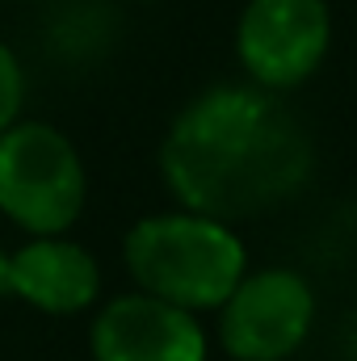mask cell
Wrapping results in <instances>:
<instances>
[{
    "label": "cell",
    "instance_id": "3957f363",
    "mask_svg": "<svg viewBox=\"0 0 357 361\" xmlns=\"http://www.w3.org/2000/svg\"><path fill=\"white\" fill-rule=\"evenodd\" d=\"M0 210L34 235H59L80 219L85 164L63 130L47 122L0 130Z\"/></svg>",
    "mask_w": 357,
    "mask_h": 361
},
{
    "label": "cell",
    "instance_id": "277c9868",
    "mask_svg": "<svg viewBox=\"0 0 357 361\" xmlns=\"http://www.w3.org/2000/svg\"><path fill=\"white\" fill-rule=\"evenodd\" d=\"M315 294L290 269L244 273L219 307V341L236 361H286L311 332Z\"/></svg>",
    "mask_w": 357,
    "mask_h": 361
},
{
    "label": "cell",
    "instance_id": "7a4b0ae2",
    "mask_svg": "<svg viewBox=\"0 0 357 361\" xmlns=\"http://www.w3.org/2000/svg\"><path fill=\"white\" fill-rule=\"evenodd\" d=\"M126 269L143 294H156L185 311L223 307L244 277L240 235L206 214H152L131 227L122 244Z\"/></svg>",
    "mask_w": 357,
    "mask_h": 361
},
{
    "label": "cell",
    "instance_id": "6da1fadb",
    "mask_svg": "<svg viewBox=\"0 0 357 361\" xmlns=\"http://www.w3.org/2000/svg\"><path fill=\"white\" fill-rule=\"evenodd\" d=\"M160 169L185 210L227 223L294 197L311 177V139L261 89L223 85L181 109Z\"/></svg>",
    "mask_w": 357,
    "mask_h": 361
},
{
    "label": "cell",
    "instance_id": "ba28073f",
    "mask_svg": "<svg viewBox=\"0 0 357 361\" xmlns=\"http://www.w3.org/2000/svg\"><path fill=\"white\" fill-rule=\"evenodd\" d=\"M21 101H25V76H21V63L17 55L0 42V130H8L21 114Z\"/></svg>",
    "mask_w": 357,
    "mask_h": 361
},
{
    "label": "cell",
    "instance_id": "52a82bcc",
    "mask_svg": "<svg viewBox=\"0 0 357 361\" xmlns=\"http://www.w3.org/2000/svg\"><path fill=\"white\" fill-rule=\"evenodd\" d=\"M8 290L47 315H76L97 302L101 269L80 244L38 235L8 257Z\"/></svg>",
    "mask_w": 357,
    "mask_h": 361
},
{
    "label": "cell",
    "instance_id": "8992f818",
    "mask_svg": "<svg viewBox=\"0 0 357 361\" xmlns=\"http://www.w3.org/2000/svg\"><path fill=\"white\" fill-rule=\"evenodd\" d=\"M97 361H206V332L193 311L156 294H122L92 324Z\"/></svg>",
    "mask_w": 357,
    "mask_h": 361
},
{
    "label": "cell",
    "instance_id": "9c48e42d",
    "mask_svg": "<svg viewBox=\"0 0 357 361\" xmlns=\"http://www.w3.org/2000/svg\"><path fill=\"white\" fill-rule=\"evenodd\" d=\"M4 290H8V257L0 252V294H4Z\"/></svg>",
    "mask_w": 357,
    "mask_h": 361
},
{
    "label": "cell",
    "instance_id": "5b68a950",
    "mask_svg": "<svg viewBox=\"0 0 357 361\" xmlns=\"http://www.w3.org/2000/svg\"><path fill=\"white\" fill-rule=\"evenodd\" d=\"M332 17L324 0H248L240 13V63L261 89L303 85L328 55Z\"/></svg>",
    "mask_w": 357,
    "mask_h": 361
}]
</instances>
